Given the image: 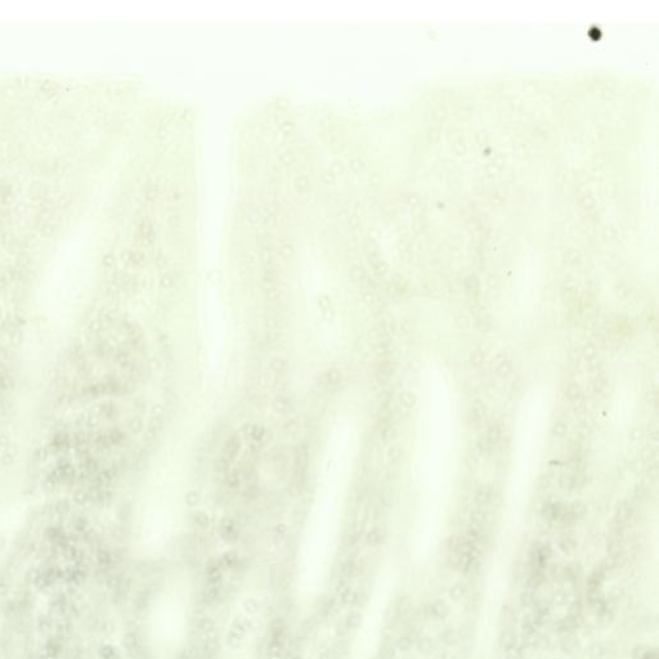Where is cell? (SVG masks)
I'll list each match as a JSON object with an SVG mask.
<instances>
[{
	"instance_id": "6da1fadb",
	"label": "cell",
	"mask_w": 659,
	"mask_h": 659,
	"mask_svg": "<svg viewBox=\"0 0 659 659\" xmlns=\"http://www.w3.org/2000/svg\"><path fill=\"white\" fill-rule=\"evenodd\" d=\"M305 467H306V455L305 451L297 450V456H295V466H294V475L295 479L294 482L297 483V486L301 488L305 478Z\"/></svg>"
}]
</instances>
